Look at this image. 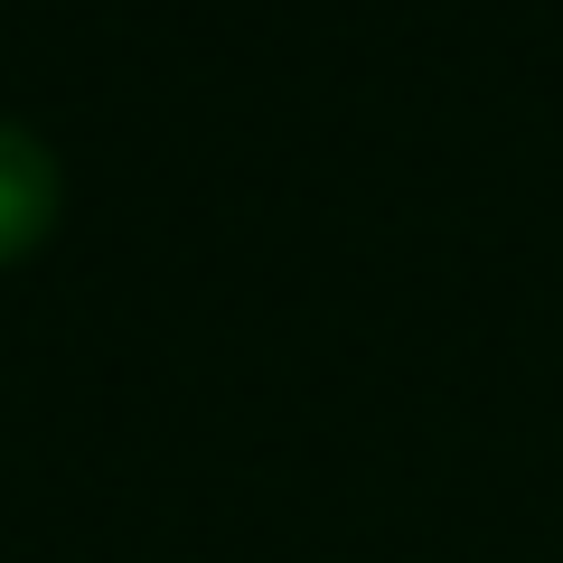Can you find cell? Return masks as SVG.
<instances>
[{
	"label": "cell",
	"instance_id": "obj_1",
	"mask_svg": "<svg viewBox=\"0 0 563 563\" xmlns=\"http://www.w3.org/2000/svg\"><path fill=\"white\" fill-rule=\"evenodd\" d=\"M47 225H57V161L20 122H0V263H20Z\"/></svg>",
	"mask_w": 563,
	"mask_h": 563
}]
</instances>
